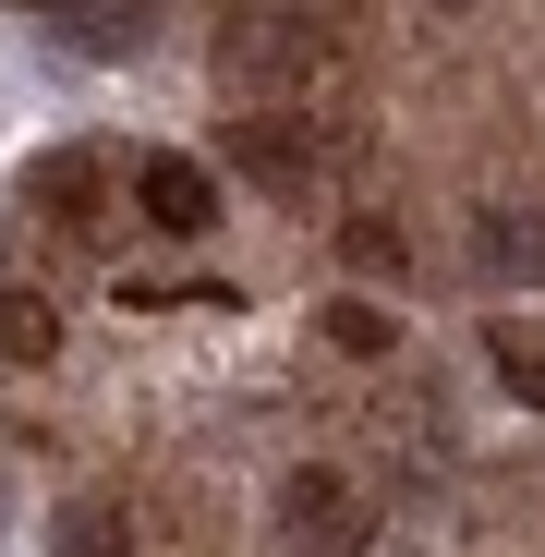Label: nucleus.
I'll list each match as a JSON object with an SVG mask.
<instances>
[{
  "mask_svg": "<svg viewBox=\"0 0 545 557\" xmlns=\"http://www.w3.org/2000/svg\"><path fill=\"white\" fill-rule=\"evenodd\" d=\"M292 545H363V497L339 485V473H292Z\"/></svg>",
  "mask_w": 545,
  "mask_h": 557,
  "instance_id": "nucleus-2",
  "label": "nucleus"
},
{
  "mask_svg": "<svg viewBox=\"0 0 545 557\" xmlns=\"http://www.w3.org/2000/svg\"><path fill=\"white\" fill-rule=\"evenodd\" d=\"M497 376H509V388H521V400H545V351H533V339H521V327H497Z\"/></svg>",
  "mask_w": 545,
  "mask_h": 557,
  "instance_id": "nucleus-6",
  "label": "nucleus"
},
{
  "mask_svg": "<svg viewBox=\"0 0 545 557\" xmlns=\"http://www.w3.org/2000/svg\"><path fill=\"white\" fill-rule=\"evenodd\" d=\"M134 207H146V231L195 243V231H219V182H207L195 158H146V170H134Z\"/></svg>",
  "mask_w": 545,
  "mask_h": 557,
  "instance_id": "nucleus-1",
  "label": "nucleus"
},
{
  "mask_svg": "<svg viewBox=\"0 0 545 557\" xmlns=\"http://www.w3.org/2000/svg\"><path fill=\"white\" fill-rule=\"evenodd\" d=\"M49 557H122V521L110 509H61L49 521Z\"/></svg>",
  "mask_w": 545,
  "mask_h": 557,
  "instance_id": "nucleus-4",
  "label": "nucleus"
},
{
  "mask_svg": "<svg viewBox=\"0 0 545 557\" xmlns=\"http://www.w3.org/2000/svg\"><path fill=\"white\" fill-rule=\"evenodd\" d=\"M327 339H339V351H388L400 315H388V304H363V292H339V304H327Z\"/></svg>",
  "mask_w": 545,
  "mask_h": 557,
  "instance_id": "nucleus-3",
  "label": "nucleus"
},
{
  "mask_svg": "<svg viewBox=\"0 0 545 557\" xmlns=\"http://www.w3.org/2000/svg\"><path fill=\"white\" fill-rule=\"evenodd\" d=\"M25 13H73V0H25Z\"/></svg>",
  "mask_w": 545,
  "mask_h": 557,
  "instance_id": "nucleus-8",
  "label": "nucleus"
},
{
  "mask_svg": "<svg viewBox=\"0 0 545 557\" xmlns=\"http://www.w3.org/2000/svg\"><path fill=\"white\" fill-rule=\"evenodd\" d=\"M485 267H497V278H533V267H545V231H533V219H485Z\"/></svg>",
  "mask_w": 545,
  "mask_h": 557,
  "instance_id": "nucleus-5",
  "label": "nucleus"
},
{
  "mask_svg": "<svg viewBox=\"0 0 545 557\" xmlns=\"http://www.w3.org/2000/svg\"><path fill=\"white\" fill-rule=\"evenodd\" d=\"M0 351L37 363V351H49V315H37V304H0Z\"/></svg>",
  "mask_w": 545,
  "mask_h": 557,
  "instance_id": "nucleus-7",
  "label": "nucleus"
}]
</instances>
